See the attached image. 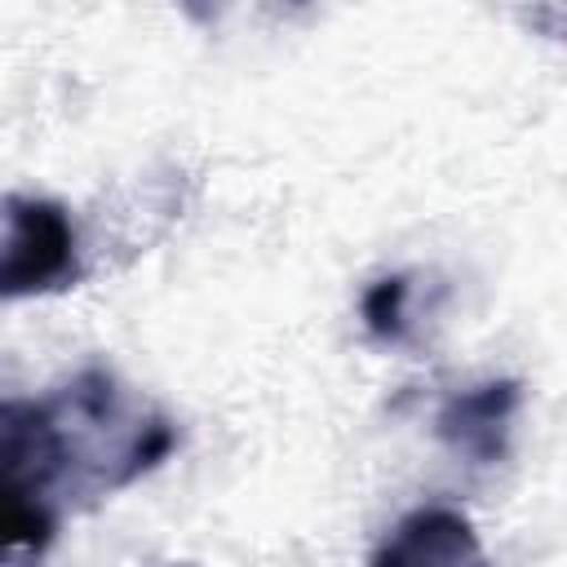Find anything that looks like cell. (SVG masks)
I'll return each mask as SVG.
<instances>
[{"label":"cell","instance_id":"6da1fadb","mask_svg":"<svg viewBox=\"0 0 567 567\" xmlns=\"http://www.w3.org/2000/svg\"><path fill=\"white\" fill-rule=\"evenodd\" d=\"M66 447V487L111 496L159 470L177 447V425L151 399L93 363L49 394Z\"/></svg>","mask_w":567,"mask_h":567},{"label":"cell","instance_id":"7a4b0ae2","mask_svg":"<svg viewBox=\"0 0 567 567\" xmlns=\"http://www.w3.org/2000/svg\"><path fill=\"white\" fill-rule=\"evenodd\" d=\"M80 279L71 213L44 195H0V301L62 292Z\"/></svg>","mask_w":567,"mask_h":567},{"label":"cell","instance_id":"3957f363","mask_svg":"<svg viewBox=\"0 0 567 567\" xmlns=\"http://www.w3.org/2000/svg\"><path fill=\"white\" fill-rule=\"evenodd\" d=\"M518 408H523V385L514 377H492L447 394L434 412V434L452 456L470 465H501L509 456Z\"/></svg>","mask_w":567,"mask_h":567},{"label":"cell","instance_id":"277c9868","mask_svg":"<svg viewBox=\"0 0 567 567\" xmlns=\"http://www.w3.org/2000/svg\"><path fill=\"white\" fill-rule=\"evenodd\" d=\"M368 567H496L456 505H416L372 549Z\"/></svg>","mask_w":567,"mask_h":567},{"label":"cell","instance_id":"5b68a950","mask_svg":"<svg viewBox=\"0 0 567 567\" xmlns=\"http://www.w3.org/2000/svg\"><path fill=\"white\" fill-rule=\"evenodd\" d=\"M0 483L49 492L66 483L58 412L44 399H0Z\"/></svg>","mask_w":567,"mask_h":567},{"label":"cell","instance_id":"8992f818","mask_svg":"<svg viewBox=\"0 0 567 567\" xmlns=\"http://www.w3.org/2000/svg\"><path fill=\"white\" fill-rule=\"evenodd\" d=\"M58 532V514L44 492L0 483V558H40Z\"/></svg>","mask_w":567,"mask_h":567},{"label":"cell","instance_id":"52a82bcc","mask_svg":"<svg viewBox=\"0 0 567 567\" xmlns=\"http://www.w3.org/2000/svg\"><path fill=\"white\" fill-rule=\"evenodd\" d=\"M408 297H412V279L408 275H381L363 288L359 297V315L368 337L377 341H403L408 337Z\"/></svg>","mask_w":567,"mask_h":567},{"label":"cell","instance_id":"ba28073f","mask_svg":"<svg viewBox=\"0 0 567 567\" xmlns=\"http://www.w3.org/2000/svg\"><path fill=\"white\" fill-rule=\"evenodd\" d=\"M182 567H186V563H182Z\"/></svg>","mask_w":567,"mask_h":567}]
</instances>
